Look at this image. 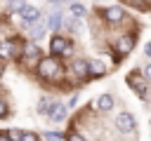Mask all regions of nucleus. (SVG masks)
<instances>
[{
    "instance_id": "nucleus-27",
    "label": "nucleus",
    "mask_w": 151,
    "mask_h": 141,
    "mask_svg": "<svg viewBox=\"0 0 151 141\" xmlns=\"http://www.w3.org/2000/svg\"><path fill=\"white\" fill-rule=\"evenodd\" d=\"M76 103H78V96H71V101H68V108H73Z\"/></svg>"
},
{
    "instance_id": "nucleus-9",
    "label": "nucleus",
    "mask_w": 151,
    "mask_h": 141,
    "mask_svg": "<svg viewBox=\"0 0 151 141\" xmlns=\"http://www.w3.org/2000/svg\"><path fill=\"white\" fill-rule=\"evenodd\" d=\"M45 26H47V31H54V33H59V31L64 28V12H61L59 7H54V9L47 14V19H45Z\"/></svg>"
},
{
    "instance_id": "nucleus-1",
    "label": "nucleus",
    "mask_w": 151,
    "mask_h": 141,
    "mask_svg": "<svg viewBox=\"0 0 151 141\" xmlns=\"http://www.w3.org/2000/svg\"><path fill=\"white\" fill-rule=\"evenodd\" d=\"M35 73H38L40 80H57V78H61L64 68H61L59 56H52V54H50V56H45V59H38Z\"/></svg>"
},
{
    "instance_id": "nucleus-26",
    "label": "nucleus",
    "mask_w": 151,
    "mask_h": 141,
    "mask_svg": "<svg viewBox=\"0 0 151 141\" xmlns=\"http://www.w3.org/2000/svg\"><path fill=\"white\" fill-rule=\"evenodd\" d=\"M144 54L151 59V42H146V45H144Z\"/></svg>"
},
{
    "instance_id": "nucleus-19",
    "label": "nucleus",
    "mask_w": 151,
    "mask_h": 141,
    "mask_svg": "<svg viewBox=\"0 0 151 141\" xmlns=\"http://www.w3.org/2000/svg\"><path fill=\"white\" fill-rule=\"evenodd\" d=\"M21 132H24V129H14V127H12V129L5 132V136H7L9 141H21Z\"/></svg>"
},
{
    "instance_id": "nucleus-5",
    "label": "nucleus",
    "mask_w": 151,
    "mask_h": 141,
    "mask_svg": "<svg viewBox=\"0 0 151 141\" xmlns=\"http://www.w3.org/2000/svg\"><path fill=\"white\" fill-rule=\"evenodd\" d=\"M99 14H101V19H104L109 26L123 24V19H125V9H123L120 5H106V7L99 9Z\"/></svg>"
},
{
    "instance_id": "nucleus-20",
    "label": "nucleus",
    "mask_w": 151,
    "mask_h": 141,
    "mask_svg": "<svg viewBox=\"0 0 151 141\" xmlns=\"http://www.w3.org/2000/svg\"><path fill=\"white\" fill-rule=\"evenodd\" d=\"M24 5H26V0H7V7H9L12 12H17V14L21 12V7H24Z\"/></svg>"
},
{
    "instance_id": "nucleus-21",
    "label": "nucleus",
    "mask_w": 151,
    "mask_h": 141,
    "mask_svg": "<svg viewBox=\"0 0 151 141\" xmlns=\"http://www.w3.org/2000/svg\"><path fill=\"white\" fill-rule=\"evenodd\" d=\"M21 141H40V136H38L35 132H28V129H24V132H21Z\"/></svg>"
},
{
    "instance_id": "nucleus-29",
    "label": "nucleus",
    "mask_w": 151,
    "mask_h": 141,
    "mask_svg": "<svg viewBox=\"0 0 151 141\" xmlns=\"http://www.w3.org/2000/svg\"><path fill=\"white\" fill-rule=\"evenodd\" d=\"M47 2H52V5H59V2H64V0H47Z\"/></svg>"
},
{
    "instance_id": "nucleus-11",
    "label": "nucleus",
    "mask_w": 151,
    "mask_h": 141,
    "mask_svg": "<svg viewBox=\"0 0 151 141\" xmlns=\"http://www.w3.org/2000/svg\"><path fill=\"white\" fill-rule=\"evenodd\" d=\"M71 73L78 80H87L90 78V61L87 59H71Z\"/></svg>"
},
{
    "instance_id": "nucleus-12",
    "label": "nucleus",
    "mask_w": 151,
    "mask_h": 141,
    "mask_svg": "<svg viewBox=\"0 0 151 141\" xmlns=\"http://www.w3.org/2000/svg\"><path fill=\"white\" fill-rule=\"evenodd\" d=\"M19 16H21V21H24V28H26V26H31L33 21H38V19H40L42 14H40V9H38L35 5H28V2H26V5L21 7Z\"/></svg>"
},
{
    "instance_id": "nucleus-23",
    "label": "nucleus",
    "mask_w": 151,
    "mask_h": 141,
    "mask_svg": "<svg viewBox=\"0 0 151 141\" xmlns=\"http://www.w3.org/2000/svg\"><path fill=\"white\" fill-rule=\"evenodd\" d=\"M5 118H9V106L5 99H0V120H5Z\"/></svg>"
},
{
    "instance_id": "nucleus-16",
    "label": "nucleus",
    "mask_w": 151,
    "mask_h": 141,
    "mask_svg": "<svg viewBox=\"0 0 151 141\" xmlns=\"http://www.w3.org/2000/svg\"><path fill=\"white\" fill-rule=\"evenodd\" d=\"M106 63L104 61H99V59H94V61H90V78H101V75H106Z\"/></svg>"
},
{
    "instance_id": "nucleus-25",
    "label": "nucleus",
    "mask_w": 151,
    "mask_h": 141,
    "mask_svg": "<svg viewBox=\"0 0 151 141\" xmlns=\"http://www.w3.org/2000/svg\"><path fill=\"white\" fill-rule=\"evenodd\" d=\"M142 73H144V78H146V80L151 82V61H149V63H146V66L142 68Z\"/></svg>"
},
{
    "instance_id": "nucleus-3",
    "label": "nucleus",
    "mask_w": 151,
    "mask_h": 141,
    "mask_svg": "<svg viewBox=\"0 0 151 141\" xmlns=\"http://www.w3.org/2000/svg\"><path fill=\"white\" fill-rule=\"evenodd\" d=\"M50 54L52 56H73V42L66 35L54 33L50 40Z\"/></svg>"
},
{
    "instance_id": "nucleus-7",
    "label": "nucleus",
    "mask_w": 151,
    "mask_h": 141,
    "mask_svg": "<svg viewBox=\"0 0 151 141\" xmlns=\"http://www.w3.org/2000/svg\"><path fill=\"white\" fill-rule=\"evenodd\" d=\"M113 49H116L118 56H127V54L134 49V33H125V35H120V38L113 42Z\"/></svg>"
},
{
    "instance_id": "nucleus-30",
    "label": "nucleus",
    "mask_w": 151,
    "mask_h": 141,
    "mask_svg": "<svg viewBox=\"0 0 151 141\" xmlns=\"http://www.w3.org/2000/svg\"><path fill=\"white\" fill-rule=\"evenodd\" d=\"M149 96H151V82H149Z\"/></svg>"
},
{
    "instance_id": "nucleus-10",
    "label": "nucleus",
    "mask_w": 151,
    "mask_h": 141,
    "mask_svg": "<svg viewBox=\"0 0 151 141\" xmlns=\"http://www.w3.org/2000/svg\"><path fill=\"white\" fill-rule=\"evenodd\" d=\"M21 59L24 61H38V59H42V49L38 47V42H33V40L24 42L21 45Z\"/></svg>"
},
{
    "instance_id": "nucleus-13",
    "label": "nucleus",
    "mask_w": 151,
    "mask_h": 141,
    "mask_svg": "<svg viewBox=\"0 0 151 141\" xmlns=\"http://www.w3.org/2000/svg\"><path fill=\"white\" fill-rule=\"evenodd\" d=\"M26 31H28V35H31V40L35 42V40H42L45 35H47V26H45V21H33L31 26H26Z\"/></svg>"
},
{
    "instance_id": "nucleus-8",
    "label": "nucleus",
    "mask_w": 151,
    "mask_h": 141,
    "mask_svg": "<svg viewBox=\"0 0 151 141\" xmlns=\"http://www.w3.org/2000/svg\"><path fill=\"white\" fill-rule=\"evenodd\" d=\"M66 115H68V106H66V103H61V101H52V103H50L47 120H52V122H64Z\"/></svg>"
},
{
    "instance_id": "nucleus-6",
    "label": "nucleus",
    "mask_w": 151,
    "mask_h": 141,
    "mask_svg": "<svg viewBox=\"0 0 151 141\" xmlns=\"http://www.w3.org/2000/svg\"><path fill=\"white\" fill-rule=\"evenodd\" d=\"M113 122H116V129H118V132H123V134H132V132L137 129V120H134V115H132L130 110L118 113Z\"/></svg>"
},
{
    "instance_id": "nucleus-28",
    "label": "nucleus",
    "mask_w": 151,
    "mask_h": 141,
    "mask_svg": "<svg viewBox=\"0 0 151 141\" xmlns=\"http://www.w3.org/2000/svg\"><path fill=\"white\" fill-rule=\"evenodd\" d=\"M0 141H9V139L5 136V132H0Z\"/></svg>"
},
{
    "instance_id": "nucleus-22",
    "label": "nucleus",
    "mask_w": 151,
    "mask_h": 141,
    "mask_svg": "<svg viewBox=\"0 0 151 141\" xmlns=\"http://www.w3.org/2000/svg\"><path fill=\"white\" fill-rule=\"evenodd\" d=\"M125 2H130L134 9H149V2L146 0H125Z\"/></svg>"
},
{
    "instance_id": "nucleus-2",
    "label": "nucleus",
    "mask_w": 151,
    "mask_h": 141,
    "mask_svg": "<svg viewBox=\"0 0 151 141\" xmlns=\"http://www.w3.org/2000/svg\"><path fill=\"white\" fill-rule=\"evenodd\" d=\"M127 87L139 96V99H144V101H149V80L144 78V73L142 70H132L130 75H127Z\"/></svg>"
},
{
    "instance_id": "nucleus-18",
    "label": "nucleus",
    "mask_w": 151,
    "mask_h": 141,
    "mask_svg": "<svg viewBox=\"0 0 151 141\" xmlns=\"http://www.w3.org/2000/svg\"><path fill=\"white\" fill-rule=\"evenodd\" d=\"M50 103H52V101H50L47 96H42V99L38 101V113H40V115H47V110H50Z\"/></svg>"
},
{
    "instance_id": "nucleus-4",
    "label": "nucleus",
    "mask_w": 151,
    "mask_h": 141,
    "mask_svg": "<svg viewBox=\"0 0 151 141\" xmlns=\"http://www.w3.org/2000/svg\"><path fill=\"white\" fill-rule=\"evenodd\" d=\"M21 45H24V40H0V59L2 61L19 59L21 56Z\"/></svg>"
},
{
    "instance_id": "nucleus-14",
    "label": "nucleus",
    "mask_w": 151,
    "mask_h": 141,
    "mask_svg": "<svg viewBox=\"0 0 151 141\" xmlns=\"http://www.w3.org/2000/svg\"><path fill=\"white\" fill-rule=\"evenodd\" d=\"M71 5H68V12H71V16H76V19H85L87 16V7L83 5V2H78V0H68Z\"/></svg>"
},
{
    "instance_id": "nucleus-17",
    "label": "nucleus",
    "mask_w": 151,
    "mask_h": 141,
    "mask_svg": "<svg viewBox=\"0 0 151 141\" xmlns=\"http://www.w3.org/2000/svg\"><path fill=\"white\" fill-rule=\"evenodd\" d=\"M42 139H45V141H61V139H64V134H61V132L50 129V132H42Z\"/></svg>"
},
{
    "instance_id": "nucleus-15",
    "label": "nucleus",
    "mask_w": 151,
    "mask_h": 141,
    "mask_svg": "<svg viewBox=\"0 0 151 141\" xmlns=\"http://www.w3.org/2000/svg\"><path fill=\"white\" fill-rule=\"evenodd\" d=\"M113 103H116V99L111 96V94H101V96H97V108L101 110V113H109L111 108H113Z\"/></svg>"
},
{
    "instance_id": "nucleus-24",
    "label": "nucleus",
    "mask_w": 151,
    "mask_h": 141,
    "mask_svg": "<svg viewBox=\"0 0 151 141\" xmlns=\"http://www.w3.org/2000/svg\"><path fill=\"white\" fill-rule=\"evenodd\" d=\"M66 141H87L83 134H78V132H71V134H66Z\"/></svg>"
}]
</instances>
